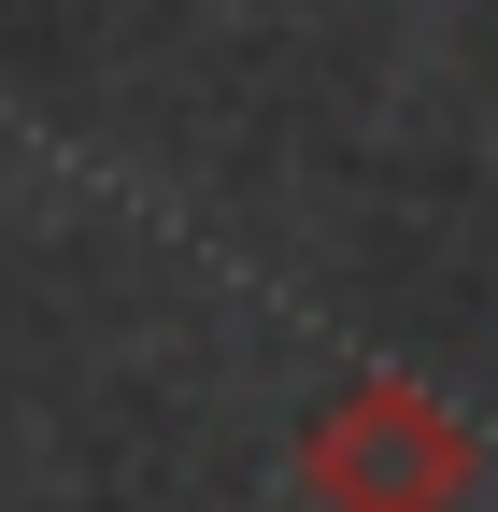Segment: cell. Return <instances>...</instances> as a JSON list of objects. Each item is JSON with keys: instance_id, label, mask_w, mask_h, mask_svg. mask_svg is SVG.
Returning <instances> with one entry per match:
<instances>
[{"instance_id": "6da1fadb", "label": "cell", "mask_w": 498, "mask_h": 512, "mask_svg": "<svg viewBox=\"0 0 498 512\" xmlns=\"http://www.w3.org/2000/svg\"><path fill=\"white\" fill-rule=\"evenodd\" d=\"M470 484H484V441L413 370H356L299 427V498L314 512H470Z\"/></svg>"}]
</instances>
